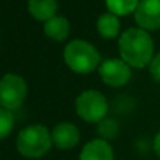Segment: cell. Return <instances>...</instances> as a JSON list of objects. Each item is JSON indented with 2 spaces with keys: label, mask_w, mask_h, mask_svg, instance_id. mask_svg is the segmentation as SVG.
<instances>
[{
  "label": "cell",
  "mask_w": 160,
  "mask_h": 160,
  "mask_svg": "<svg viewBox=\"0 0 160 160\" xmlns=\"http://www.w3.org/2000/svg\"><path fill=\"white\" fill-rule=\"evenodd\" d=\"M149 70H150V74L156 81H160V51L157 52L153 57V60L149 64Z\"/></svg>",
  "instance_id": "obj_16"
},
{
  "label": "cell",
  "mask_w": 160,
  "mask_h": 160,
  "mask_svg": "<svg viewBox=\"0 0 160 160\" xmlns=\"http://www.w3.org/2000/svg\"><path fill=\"white\" fill-rule=\"evenodd\" d=\"M51 133L42 125H30L21 129L16 140L20 154L30 159H38L51 149Z\"/></svg>",
  "instance_id": "obj_3"
},
{
  "label": "cell",
  "mask_w": 160,
  "mask_h": 160,
  "mask_svg": "<svg viewBox=\"0 0 160 160\" xmlns=\"http://www.w3.org/2000/svg\"><path fill=\"white\" fill-rule=\"evenodd\" d=\"M27 95V84L17 74H6L0 79V106L7 111L20 108Z\"/></svg>",
  "instance_id": "obj_5"
},
{
  "label": "cell",
  "mask_w": 160,
  "mask_h": 160,
  "mask_svg": "<svg viewBox=\"0 0 160 160\" xmlns=\"http://www.w3.org/2000/svg\"><path fill=\"white\" fill-rule=\"evenodd\" d=\"M135 20L146 31L160 28V0H140L135 10Z\"/></svg>",
  "instance_id": "obj_7"
},
{
  "label": "cell",
  "mask_w": 160,
  "mask_h": 160,
  "mask_svg": "<svg viewBox=\"0 0 160 160\" xmlns=\"http://www.w3.org/2000/svg\"><path fill=\"white\" fill-rule=\"evenodd\" d=\"M44 34L55 41H62L70 34V21L62 16H54L44 23Z\"/></svg>",
  "instance_id": "obj_11"
},
{
  "label": "cell",
  "mask_w": 160,
  "mask_h": 160,
  "mask_svg": "<svg viewBox=\"0 0 160 160\" xmlns=\"http://www.w3.org/2000/svg\"><path fill=\"white\" fill-rule=\"evenodd\" d=\"M62 57L68 68L77 74H89L101 64L98 50L85 40L70 41L64 48Z\"/></svg>",
  "instance_id": "obj_2"
},
{
  "label": "cell",
  "mask_w": 160,
  "mask_h": 160,
  "mask_svg": "<svg viewBox=\"0 0 160 160\" xmlns=\"http://www.w3.org/2000/svg\"><path fill=\"white\" fill-rule=\"evenodd\" d=\"M13 126H14L13 113L0 106V140L10 135V132L13 130Z\"/></svg>",
  "instance_id": "obj_15"
},
{
  "label": "cell",
  "mask_w": 160,
  "mask_h": 160,
  "mask_svg": "<svg viewBox=\"0 0 160 160\" xmlns=\"http://www.w3.org/2000/svg\"><path fill=\"white\" fill-rule=\"evenodd\" d=\"M57 0H28V12L36 20L47 21L57 13Z\"/></svg>",
  "instance_id": "obj_10"
},
{
  "label": "cell",
  "mask_w": 160,
  "mask_h": 160,
  "mask_svg": "<svg viewBox=\"0 0 160 160\" xmlns=\"http://www.w3.org/2000/svg\"><path fill=\"white\" fill-rule=\"evenodd\" d=\"M118 45L121 58L129 67L145 68L154 57L153 40L143 28H128L121 34Z\"/></svg>",
  "instance_id": "obj_1"
},
{
  "label": "cell",
  "mask_w": 160,
  "mask_h": 160,
  "mask_svg": "<svg viewBox=\"0 0 160 160\" xmlns=\"http://www.w3.org/2000/svg\"><path fill=\"white\" fill-rule=\"evenodd\" d=\"M75 111L85 122L99 123L108 113V101L99 91L87 89L77 97Z\"/></svg>",
  "instance_id": "obj_4"
},
{
  "label": "cell",
  "mask_w": 160,
  "mask_h": 160,
  "mask_svg": "<svg viewBox=\"0 0 160 160\" xmlns=\"http://www.w3.org/2000/svg\"><path fill=\"white\" fill-rule=\"evenodd\" d=\"M98 34L103 38H115L121 30V23L118 20V16L113 13H103L99 16L97 21Z\"/></svg>",
  "instance_id": "obj_12"
},
{
  "label": "cell",
  "mask_w": 160,
  "mask_h": 160,
  "mask_svg": "<svg viewBox=\"0 0 160 160\" xmlns=\"http://www.w3.org/2000/svg\"><path fill=\"white\" fill-rule=\"evenodd\" d=\"M79 129L71 122H61L55 125L51 132L52 145L60 150H68L78 145L79 142Z\"/></svg>",
  "instance_id": "obj_8"
},
{
  "label": "cell",
  "mask_w": 160,
  "mask_h": 160,
  "mask_svg": "<svg viewBox=\"0 0 160 160\" xmlns=\"http://www.w3.org/2000/svg\"><path fill=\"white\" fill-rule=\"evenodd\" d=\"M98 72L102 81L109 87H122L128 84L132 77L130 68L123 60L109 58L99 64Z\"/></svg>",
  "instance_id": "obj_6"
},
{
  "label": "cell",
  "mask_w": 160,
  "mask_h": 160,
  "mask_svg": "<svg viewBox=\"0 0 160 160\" xmlns=\"http://www.w3.org/2000/svg\"><path fill=\"white\" fill-rule=\"evenodd\" d=\"M153 149L156 152V154L160 157V130L157 132L156 138H154V142H153Z\"/></svg>",
  "instance_id": "obj_17"
},
{
  "label": "cell",
  "mask_w": 160,
  "mask_h": 160,
  "mask_svg": "<svg viewBox=\"0 0 160 160\" xmlns=\"http://www.w3.org/2000/svg\"><path fill=\"white\" fill-rule=\"evenodd\" d=\"M98 133L101 135V139H115L119 133V125L113 119H103L98 125Z\"/></svg>",
  "instance_id": "obj_14"
},
{
  "label": "cell",
  "mask_w": 160,
  "mask_h": 160,
  "mask_svg": "<svg viewBox=\"0 0 160 160\" xmlns=\"http://www.w3.org/2000/svg\"><path fill=\"white\" fill-rule=\"evenodd\" d=\"M79 160H113V150L108 140L94 139L82 148Z\"/></svg>",
  "instance_id": "obj_9"
},
{
  "label": "cell",
  "mask_w": 160,
  "mask_h": 160,
  "mask_svg": "<svg viewBox=\"0 0 160 160\" xmlns=\"http://www.w3.org/2000/svg\"><path fill=\"white\" fill-rule=\"evenodd\" d=\"M140 0H106V7L109 13L115 16H126L135 12Z\"/></svg>",
  "instance_id": "obj_13"
}]
</instances>
